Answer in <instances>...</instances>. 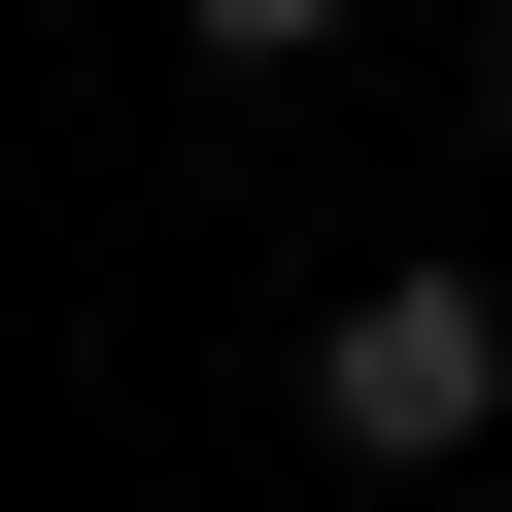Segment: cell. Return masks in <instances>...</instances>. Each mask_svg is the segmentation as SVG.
Here are the masks:
<instances>
[{
    "label": "cell",
    "mask_w": 512,
    "mask_h": 512,
    "mask_svg": "<svg viewBox=\"0 0 512 512\" xmlns=\"http://www.w3.org/2000/svg\"><path fill=\"white\" fill-rule=\"evenodd\" d=\"M308 444H342V478L512 444V308H478V274H342V308H308Z\"/></svg>",
    "instance_id": "cell-1"
},
{
    "label": "cell",
    "mask_w": 512,
    "mask_h": 512,
    "mask_svg": "<svg viewBox=\"0 0 512 512\" xmlns=\"http://www.w3.org/2000/svg\"><path fill=\"white\" fill-rule=\"evenodd\" d=\"M171 35H205V69H308V35H342V0H171Z\"/></svg>",
    "instance_id": "cell-2"
},
{
    "label": "cell",
    "mask_w": 512,
    "mask_h": 512,
    "mask_svg": "<svg viewBox=\"0 0 512 512\" xmlns=\"http://www.w3.org/2000/svg\"><path fill=\"white\" fill-rule=\"evenodd\" d=\"M478 103H512V35H478Z\"/></svg>",
    "instance_id": "cell-3"
}]
</instances>
